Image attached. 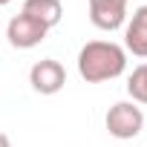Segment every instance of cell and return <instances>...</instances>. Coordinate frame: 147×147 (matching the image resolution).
<instances>
[{
  "instance_id": "obj_1",
  "label": "cell",
  "mask_w": 147,
  "mask_h": 147,
  "mask_svg": "<svg viewBox=\"0 0 147 147\" xmlns=\"http://www.w3.org/2000/svg\"><path fill=\"white\" fill-rule=\"evenodd\" d=\"M127 69V52L113 40H90L78 52V72L87 84L113 81Z\"/></svg>"
},
{
  "instance_id": "obj_2",
  "label": "cell",
  "mask_w": 147,
  "mask_h": 147,
  "mask_svg": "<svg viewBox=\"0 0 147 147\" xmlns=\"http://www.w3.org/2000/svg\"><path fill=\"white\" fill-rule=\"evenodd\" d=\"M104 124H107V130H110L113 138L127 141V138H136L141 133L144 113H141V107H136V101H118V104H113L107 110Z\"/></svg>"
},
{
  "instance_id": "obj_3",
  "label": "cell",
  "mask_w": 147,
  "mask_h": 147,
  "mask_svg": "<svg viewBox=\"0 0 147 147\" xmlns=\"http://www.w3.org/2000/svg\"><path fill=\"white\" fill-rule=\"evenodd\" d=\"M46 32L49 29L40 20H35L32 15H26V12L15 15L9 20V26H6V38H9V43L15 49H32V46H38L46 38Z\"/></svg>"
},
{
  "instance_id": "obj_4",
  "label": "cell",
  "mask_w": 147,
  "mask_h": 147,
  "mask_svg": "<svg viewBox=\"0 0 147 147\" xmlns=\"http://www.w3.org/2000/svg\"><path fill=\"white\" fill-rule=\"evenodd\" d=\"M29 84H32V90L40 92V95H55V92H61L63 84H66V69H63L55 58H43V61H38V63L29 69Z\"/></svg>"
},
{
  "instance_id": "obj_5",
  "label": "cell",
  "mask_w": 147,
  "mask_h": 147,
  "mask_svg": "<svg viewBox=\"0 0 147 147\" xmlns=\"http://www.w3.org/2000/svg\"><path fill=\"white\" fill-rule=\"evenodd\" d=\"M127 3L130 0H90V20L92 26L113 32L124 23L127 18Z\"/></svg>"
},
{
  "instance_id": "obj_6",
  "label": "cell",
  "mask_w": 147,
  "mask_h": 147,
  "mask_svg": "<svg viewBox=\"0 0 147 147\" xmlns=\"http://www.w3.org/2000/svg\"><path fill=\"white\" fill-rule=\"evenodd\" d=\"M124 46L136 58H147V6H138L124 29Z\"/></svg>"
},
{
  "instance_id": "obj_7",
  "label": "cell",
  "mask_w": 147,
  "mask_h": 147,
  "mask_svg": "<svg viewBox=\"0 0 147 147\" xmlns=\"http://www.w3.org/2000/svg\"><path fill=\"white\" fill-rule=\"evenodd\" d=\"M26 15H32L35 20H40L46 29L58 26L61 18H63V6H61V0H23V9Z\"/></svg>"
},
{
  "instance_id": "obj_8",
  "label": "cell",
  "mask_w": 147,
  "mask_h": 147,
  "mask_svg": "<svg viewBox=\"0 0 147 147\" xmlns=\"http://www.w3.org/2000/svg\"><path fill=\"white\" fill-rule=\"evenodd\" d=\"M127 92L136 104H147V63L133 69V75L127 78Z\"/></svg>"
},
{
  "instance_id": "obj_9",
  "label": "cell",
  "mask_w": 147,
  "mask_h": 147,
  "mask_svg": "<svg viewBox=\"0 0 147 147\" xmlns=\"http://www.w3.org/2000/svg\"><path fill=\"white\" fill-rule=\"evenodd\" d=\"M0 147H12V141H9V136H6V133H0Z\"/></svg>"
}]
</instances>
